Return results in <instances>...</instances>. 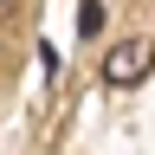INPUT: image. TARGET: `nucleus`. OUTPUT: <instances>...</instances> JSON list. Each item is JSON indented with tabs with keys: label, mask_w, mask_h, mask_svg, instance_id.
Segmentation results:
<instances>
[{
	"label": "nucleus",
	"mask_w": 155,
	"mask_h": 155,
	"mask_svg": "<svg viewBox=\"0 0 155 155\" xmlns=\"http://www.w3.org/2000/svg\"><path fill=\"white\" fill-rule=\"evenodd\" d=\"M13 7H19V0H0V19H13Z\"/></svg>",
	"instance_id": "obj_2"
},
{
	"label": "nucleus",
	"mask_w": 155,
	"mask_h": 155,
	"mask_svg": "<svg viewBox=\"0 0 155 155\" xmlns=\"http://www.w3.org/2000/svg\"><path fill=\"white\" fill-rule=\"evenodd\" d=\"M149 65H155V45H149V39H123V45L104 58V84H116V91H123V84H142Z\"/></svg>",
	"instance_id": "obj_1"
}]
</instances>
